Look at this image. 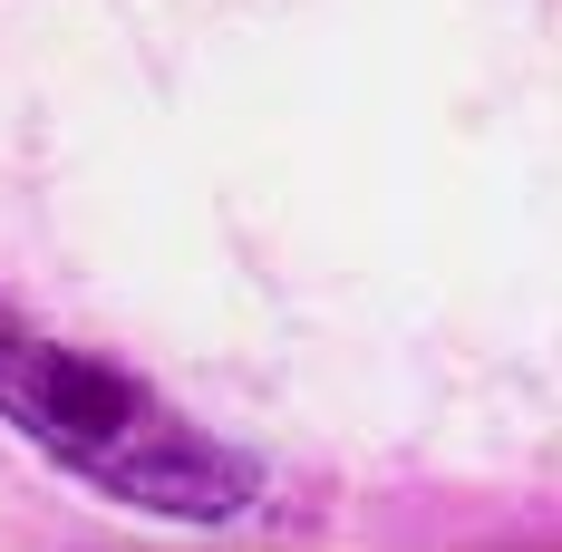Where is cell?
<instances>
[{"label": "cell", "mask_w": 562, "mask_h": 552, "mask_svg": "<svg viewBox=\"0 0 562 552\" xmlns=\"http://www.w3.org/2000/svg\"><path fill=\"white\" fill-rule=\"evenodd\" d=\"M0 417L49 465H68L88 495L166 514V523H233L262 495V455L194 427L136 369H116L98 349H68L20 301H0Z\"/></svg>", "instance_id": "cell-1"}]
</instances>
